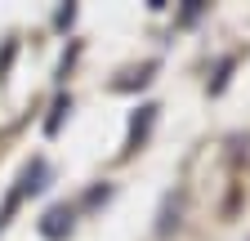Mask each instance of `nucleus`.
I'll list each match as a JSON object with an SVG mask.
<instances>
[{"mask_svg":"<svg viewBox=\"0 0 250 241\" xmlns=\"http://www.w3.org/2000/svg\"><path fill=\"white\" fill-rule=\"evenodd\" d=\"M41 232H45L49 241L67 237V232H72V210H67V205H54L49 215H45V223H41Z\"/></svg>","mask_w":250,"mask_h":241,"instance_id":"1","label":"nucleus"}]
</instances>
